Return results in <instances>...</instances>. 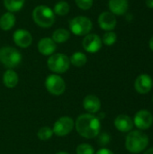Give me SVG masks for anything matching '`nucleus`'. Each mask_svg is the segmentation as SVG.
Returning <instances> with one entry per match:
<instances>
[{
  "label": "nucleus",
  "instance_id": "25",
  "mask_svg": "<svg viewBox=\"0 0 153 154\" xmlns=\"http://www.w3.org/2000/svg\"><path fill=\"white\" fill-rule=\"evenodd\" d=\"M52 135H53V131L51 128L48 126L41 127L37 133V136L41 141H48L51 138Z\"/></svg>",
  "mask_w": 153,
  "mask_h": 154
},
{
  "label": "nucleus",
  "instance_id": "19",
  "mask_svg": "<svg viewBox=\"0 0 153 154\" xmlns=\"http://www.w3.org/2000/svg\"><path fill=\"white\" fill-rule=\"evenodd\" d=\"M18 75L13 69H7L3 75V83L8 88H14L18 84Z\"/></svg>",
  "mask_w": 153,
  "mask_h": 154
},
{
  "label": "nucleus",
  "instance_id": "12",
  "mask_svg": "<svg viewBox=\"0 0 153 154\" xmlns=\"http://www.w3.org/2000/svg\"><path fill=\"white\" fill-rule=\"evenodd\" d=\"M133 124L141 130L149 129L153 124V116L148 110H140L134 116Z\"/></svg>",
  "mask_w": 153,
  "mask_h": 154
},
{
  "label": "nucleus",
  "instance_id": "11",
  "mask_svg": "<svg viewBox=\"0 0 153 154\" xmlns=\"http://www.w3.org/2000/svg\"><path fill=\"white\" fill-rule=\"evenodd\" d=\"M97 23L99 27L106 32L113 31L117 24L115 15L109 11H105L101 13L98 16Z\"/></svg>",
  "mask_w": 153,
  "mask_h": 154
},
{
  "label": "nucleus",
  "instance_id": "27",
  "mask_svg": "<svg viewBox=\"0 0 153 154\" xmlns=\"http://www.w3.org/2000/svg\"><path fill=\"white\" fill-rule=\"evenodd\" d=\"M77 6L84 11L89 10L94 4V0H75Z\"/></svg>",
  "mask_w": 153,
  "mask_h": 154
},
{
  "label": "nucleus",
  "instance_id": "14",
  "mask_svg": "<svg viewBox=\"0 0 153 154\" xmlns=\"http://www.w3.org/2000/svg\"><path fill=\"white\" fill-rule=\"evenodd\" d=\"M37 48L41 55L50 56L55 52L57 49V43H55L51 37H44L39 41Z\"/></svg>",
  "mask_w": 153,
  "mask_h": 154
},
{
  "label": "nucleus",
  "instance_id": "5",
  "mask_svg": "<svg viewBox=\"0 0 153 154\" xmlns=\"http://www.w3.org/2000/svg\"><path fill=\"white\" fill-rule=\"evenodd\" d=\"M69 31L76 36H86L90 33L93 28V23L90 18L78 15L72 18L69 23Z\"/></svg>",
  "mask_w": 153,
  "mask_h": 154
},
{
  "label": "nucleus",
  "instance_id": "22",
  "mask_svg": "<svg viewBox=\"0 0 153 154\" xmlns=\"http://www.w3.org/2000/svg\"><path fill=\"white\" fill-rule=\"evenodd\" d=\"M24 2L25 0H4V5L7 12L15 13L23 7Z\"/></svg>",
  "mask_w": 153,
  "mask_h": 154
},
{
  "label": "nucleus",
  "instance_id": "28",
  "mask_svg": "<svg viewBox=\"0 0 153 154\" xmlns=\"http://www.w3.org/2000/svg\"><path fill=\"white\" fill-rule=\"evenodd\" d=\"M96 154H114L110 150H108V149H100L97 152Z\"/></svg>",
  "mask_w": 153,
  "mask_h": 154
},
{
  "label": "nucleus",
  "instance_id": "9",
  "mask_svg": "<svg viewBox=\"0 0 153 154\" xmlns=\"http://www.w3.org/2000/svg\"><path fill=\"white\" fill-rule=\"evenodd\" d=\"M102 39L96 33H88L84 36L82 41V46L84 50L89 53H96L102 48Z\"/></svg>",
  "mask_w": 153,
  "mask_h": 154
},
{
  "label": "nucleus",
  "instance_id": "1",
  "mask_svg": "<svg viewBox=\"0 0 153 154\" xmlns=\"http://www.w3.org/2000/svg\"><path fill=\"white\" fill-rule=\"evenodd\" d=\"M75 127L79 135L87 139L96 137L101 130L100 120L92 114L80 115L75 123Z\"/></svg>",
  "mask_w": 153,
  "mask_h": 154
},
{
  "label": "nucleus",
  "instance_id": "8",
  "mask_svg": "<svg viewBox=\"0 0 153 154\" xmlns=\"http://www.w3.org/2000/svg\"><path fill=\"white\" fill-rule=\"evenodd\" d=\"M75 126V123L73 119L69 116H61L59 118L52 128L53 134H56L57 136H66L71 133Z\"/></svg>",
  "mask_w": 153,
  "mask_h": 154
},
{
  "label": "nucleus",
  "instance_id": "15",
  "mask_svg": "<svg viewBox=\"0 0 153 154\" xmlns=\"http://www.w3.org/2000/svg\"><path fill=\"white\" fill-rule=\"evenodd\" d=\"M108 8L109 12L115 15H124L129 8L128 0H109Z\"/></svg>",
  "mask_w": 153,
  "mask_h": 154
},
{
  "label": "nucleus",
  "instance_id": "32",
  "mask_svg": "<svg viewBox=\"0 0 153 154\" xmlns=\"http://www.w3.org/2000/svg\"><path fill=\"white\" fill-rule=\"evenodd\" d=\"M55 154H69L68 152H57V153Z\"/></svg>",
  "mask_w": 153,
  "mask_h": 154
},
{
  "label": "nucleus",
  "instance_id": "31",
  "mask_svg": "<svg viewBox=\"0 0 153 154\" xmlns=\"http://www.w3.org/2000/svg\"><path fill=\"white\" fill-rule=\"evenodd\" d=\"M144 154H153V148H151V149H149Z\"/></svg>",
  "mask_w": 153,
  "mask_h": 154
},
{
  "label": "nucleus",
  "instance_id": "17",
  "mask_svg": "<svg viewBox=\"0 0 153 154\" xmlns=\"http://www.w3.org/2000/svg\"><path fill=\"white\" fill-rule=\"evenodd\" d=\"M133 119L126 115H120L115 119V128L123 133L130 132L133 127Z\"/></svg>",
  "mask_w": 153,
  "mask_h": 154
},
{
  "label": "nucleus",
  "instance_id": "29",
  "mask_svg": "<svg viewBox=\"0 0 153 154\" xmlns=\"http://www.w3.org/2000/svg\"><path fill=\"white\" fill-rule=\"evenodd\" d=\"M145 4L149 8L153 9V0H145Z\"/></svg>",
  "mask_w": 153,
  "mask_h": 154
},
{
  "label": "nucleus",
  "instance_id": "13",
  "mask_svg": "<svg viewBox=\"0 0 153 154\" xmlns=\"http://www.w3.org/2000/svg\"><path fill=\"white\" fill-rule=\"evenodd\" d=\"M153 86L152 79L151 76L147 74H142L137 77L134 82V88L136 91L140 94H147L149 93Z\"/></svg>",
  "mask_w": 153,
  "mask_h": 154
},
{
  "label": "nucleus",
  "instance_id": "30",
  "mask_svg": "<svg viewBox=\"0 0 153 154\" xmlns=\"http://www.w3.org/2000/svg\"><path fill=\"white\" fill-rule=\"evenodd\" d=\"M149 45H150V48H151V50L153 51V36L151 38V40H150V42H149Z\"/></svg>",
  "mask_w": 153,
  "mask_h": 154
},
{
  "label": "nucleus",
  "instance_id": "6",
  "mask_svg": "<svg viewBox=\"0 0 153 154\" xmlns=\"http://www.w3.org/2000/svg\"><path fill=\"white\" fill-rule=\"evenodd\" d=\"M47 66L55 74L65 73L70 66L69 58L64 53H53L49 57Z\"/></svg>",
  "mask_w": 153,
  "mask_h": 154
},
{
  "label": "nucleus",
  "instance_id": "21",
  "mask_svg": "<svg viewBox=\"0 0 153 154\" xmlns=\"http://www.w3.org/2000/svg\"><path fill=\"white\" fill-rule=\"evenodd\" d=\"M69 61H70V64H72L73 66L77 68H81L85 66L86 63L87 62V57L85 53L81 51H76L70 56Z\"/></svg>",
  "mask_w": 153,
  "mask_h": 154
},
{
  "label": "nucleus",
  "instance_id": "24",
  "mask_svg": "<svg viewBox=\"0 0 153 154\" xmlns=\"http://www.w3.org/2000/svg\"><path fill=\"white\" fill-rule=\"evenodd\" d=\"M102 39V42L106 45V46H112L116 42L117 40V35L115 32L110 31V32H106L103 35Z\"/></svg>",
  "mask_w": 153,
  "mask_h": 154
},
{
  "label": "nucleus",
  "instance_id": "10",
  "mask_svg": "<svg viewBox=\"0 0 153 154\" xmlns=\"http://www.w3.org/2000/svg\"><path fill=\"white\" fill-rule=\"evenodd\" d=\"M13 41L19 48H28L32 42V33L25 29H17L13 33Z\"/></svg>",
  "mask_w": 153,
  "mask_h": 154
},
{
  "label": "nucleus",
  "instance_id": "16",
  "mask_svg": "<svg viewBox=\"0 0 153 154\" xmlns=\"http://www.w3.org/2000/svg\"><path fill=\"white\" fill-rule=\"evenodd\" d=\"M83 106L89 114H96L101 108V101L95 95H88L83 100Z\"/></svg>",
  "mask_w": 153,
  "mask_h": 154
},
{
  "label": "nucleus",
  "instance_id": "18",
  "mask_svg": "<svg viewBox=\"0 0 153 154\" xmlns=\"http://www.w3.org/2000/svg\"><path fill=\"white\" fill-rule=\"evenodd\" d=\"M16 23V17L14 13L5 12L0 17V28L3 31H10Z\"/></svg>",
  "mask_w": 153,
  "mask_h": 154
},
{
  "label": "nucleus",
  "instance_id": "26",
  "mask_svg": "<svg viewBox=\"0 0 153 154\" xmlns=\"http://www.w3.org/2000/svg\"><path fill=\"white\" fill-rule=\"evenodd\" d=\"M77 154H95V150L94 148L87 143H82L79 144L77 147Z\"/></svg>",
  "mask_w": 153,
  "mask_h": 154
},
{
  "label": "nucleus",
  "instance_id": "4",
  "mask_svg": "<svg viewBox=\"0 0 153 154\" xmlns=\"http://www.w3.org/2000/svg\"><path fill=\"white\" fill-rule=\"evenodd\" d=\"M21 52L12 46H4L0 48V62L8 69L17 67L22 61Z\"/></svg>",
  "mask_w": 153,
  "mask_h": 154
},
{
  "label": "nucleus",
  "instance_id": "23",
  "mask_svg": "<svg viewBox=\"0 0 153 154\" xmlns=\"http://www.w3.org/2000/svg\"><path fill=\"white\" fill-rule=\"evenodd\" d=\"M53 12L55 14V15H59V16H65L69 13L70 10V6L69 5L68 2L66 1H59L55 4L54 7H53Z\"/></svg>",
  "mask_w": 153,
  "mask_h": 154
},
{
  "label": "nucleus",
  "instance_id": "7",
  "mask_svg": "<svg viewBox=\"0 0 153 154\" xmlns=\"http://www.w3.org/2000/svg\"><path fill=\"white\" fill-rule=\"evenodd\" d=\"M45 87L49 93L53 96H60L65 92L66 83L58 74H51L45 80Z\"/></svg>",
  "mask_w": 153,
  "mask_h": 154
},
{
  "label": "nucleus",
  "instance_id": "3",
  "mask_svg": "<svg viewBox=\"0 0 153 154\" xmlns=\"http://www.w3.org/2000/svg\"><path fill=\"white\" fill-rule=\"evenodd\" d=\"M149 144V137L141 131H133L125 139V148L133 154L142 152Z\"/></svg>",
  "mask_w": 153,
  "mask_h": 154
},
{
  "label": "nucleus",
  "instance_id": "2",
  "mask_svg": "<svg viewBox=\"0 0 153 154\" xmlns=\"http://www.w3.org/2000/svg\"><path fill=\"white\" fill-rule=\"evenodd\" d=\"M32 20L41 28H50L55 23V14L53 10L45 5H39L32 10Z\"/></svg>",
  "mask_w": 153,
  "mask_h": 154
},
{
  "label": "nucleus",
  "instance_id": "20",
  "mask_svg": "<svg viewBox=\"0 0 153 154\" xmlns=\"http://www.w3.org/2000/svg\"><path fill=\"white\" fill-rule=\"evenodd\" d=\"M70 32L65 28H58L56 29L51 36V39L55 42V43H64L70 38Z\"/></svg>",
  "mask_w": 153,
  "mask_h": 154
}]
</instances>
